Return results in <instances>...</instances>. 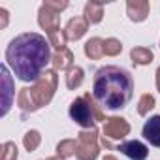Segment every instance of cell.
Here are the masks:
<instances>
[{
	"mask_svg": "<svg viewBox=\"0 0 160 160\" xmlns=\"http://www.w3.org/2000/svg\"><path fill=\"white\" fill-rule=\"evenodd\" d=\"M51 43L38 32H23L6 47V64L25 83H36L51 62Z\"/></svg>",
	"mask_w": 160,
	"mask_h": 160,
	"instance_id": "1",
	"label": "cell"
},
{
	"mask_svg": "<svg viewBox=\"0 0 160 160\" xmlns=\"http://www.w3.org/2000/svg\"><path fill=\"white\" fill-rule=\"evenodd\" d=\"M92 96L106 109H122L134 96L132 73L121 66H102L92 79Z\"/></svg>",
	"mask_w": 160,
	"mask_h": 160,
	"instance_id": "2",
	"label": "cell"
},
{
	"mask_svg": "<svg viewBox=\"0 0 160 160\" xmlns=\"http://www.w3.org/2000/svg\"><path fill=\"white\" fill-rule=\"evenodd\" d=\"M58 85V75L57 70H45L36 83H32V87H23L19 89L17 94V108L23 113H34L45 106H49V102L55 96Z\"/></svg>",
	"mask_w": 160,
	"mask_h": 160,
	"instance_id": "3",
	"label": "cell"
},
{
	"mask_svg": "<svg viewBox=\"0 0 160 160\" xmlns=\"http://www.w3.org/2000/svg\"><path fill=\"white\" fill-rule=\"evenodd\" d=\"M100 154L98 145V130L89 128L77 134V160H96Z\"/></svg>",
	"mask_w": 160,
	"mask_h": 160,
	"instance_id": "4",
	"label": "cell"
},
{
	"mask_svg": "<svg viewBox=\"0 0 160 160\" xmlns=\"http://www.w3.org/2000/svg\"><path fill=\"white\" fill-rule=\"evenodd\" d=\"M68 113H70V119H72L75 124L83 126V130L96 128V126H94V122H96V121H94V115H92V111H91V108H89L85 96L75 98V100L70 104Z\"/></svg>",
	"mask_w": 160,
	"mask_h": 160,
	"instance_id": "5",
	"label": "cell"
},
{
	"mask_svg": "<svg viewBox=\"0 0 160 160\" xmlns=\"http://www.w3.org/2000/svg\"><path fill=\"white\" fill-rule=\"evenodd\" d=\"M130 134V122L122 117H108L104 122L106 139H124Z\"/></svg>",
	"mask_w": 160,
	"mask_h": 160,
	"instance_id": "6",
	"label": "cell"
},
{
	"mask_svg": "<svg viewBox=\"0 0 160 160\" xmlns=\"http://www.w3.org/2000/svg\"><path fill=\"white\" fill-rule=\"evenodd\" d=\"M38 25L45 30L47 38H49V36H55V34H58V32H62V30H60V15L55 13V12H51L45 4H42L40 10H38Z\"/></svg>",
	"mask_w": 160,
	"mask_h": 160,
	"instance_id": "7",
	"label": "cell"
},
{
	"mask_svg": "<svg viewBox=\"0 0 160 160\" xmlns=\"http://www.w3.org/2000/svg\"><path fill=\"white\" fill-rule=\"evenodd\" d=\"M117 151H121L130 160H145L149 156V147L139 139H128L117 145Z\"/></svg>",
	"mask_w": 160,
	"mask_h": 160,
	"instance_id": "8",
	"label": "cell"
},
{
	"mask_svg": "<svg viewBox=\"0 0 160 160\" xmlns=\"http://www.w3.org/2000/svg\"><path fill=\"white\" fill-rule=\"evenodd\" d=\"M89 30V23L85 17H72L66 27H64V34H66V40H72V42H77L85 36V32Z\"/></svg>",
	"mask_w": 160,
	"mask_h": 160,
	"instance_id": "9",
	"label": "cell"
},
{
	"mask_svg": "<svg viewBox=\"0 0 160 160\" xmlns=\"http://www.w3.org/2000/svg\"><path fill=\"white\" fill-rule=\"evenodd\" d=\"M149 2L147 0H128L126 2V13H128V19L134 21V23H141L147 19L149 15Z\"/></svg>",
	"mask_w": 160,
	"mask_h": 160,
	"instance_id": "10",
	"label": "cell"
},
{
	"mask_svg": "<svg viewBox=\"0 0 160 160\" xmlns=\"http://www.w3.org/2000/svg\"><path fill=\"white\" fill-rule=\"evenodd\" d=\"M141 134L152 147H160V115H154L145 121Z\"/></svg>",
	"mask_w": 160,
	"mask_h": 160,
	"instance_id": "11",
	"label": "cell"
},
{
	"mask_svg": "<svg viewBox=\"0 0 160 160\" xmlns=\"http://www.w3.org/2000/svg\"><path fill=\"white\" fill-rule=\"evenodd\" d=\"M51 64H53V70H70L72 66H73V53L68 49V47H64V49H57L55 53H53V57H51Z\"/></svg>",
	"mask_w": 160,
	"mask_h": 160,
	"instance_id": "12",
	"label": "cell"
},
{
	"mask_svg": "<svg viewBox=\"0 0 160 160\" xmlns=\"http://www.w3.org/2000/svg\"><path fill=\"white\" fill-rule=\"evenodd\" d=\"M83 15L89 25H98L104 19V4L102 2H87Z\"/></svg>",
	"mask_w": 160,
	"mask_h": 160,
	"instance_id": "13",
	"label": "cell"
},
{
	"mask_svg": "<svg viewBox=\"0 0 160 160\" xmlns=\"http://www.w3.org/2000/svg\"><path fill=\"white\" fill-rule=\"evenodd\" d=\"M85 81V70L81 66H72L68 72H66V87L70 91H75L83 85Z\"/></svg>",
	"mask_w": 160,
	"mask_h": 160,
	"instance_id": "14",
	"label": "cell"
},
{
	"mask_svg": "<svg viewBox=\"0 0 160 160\" xmlns=\"http://www.w3.org/2000/svg\"><path fill=\"white\" fill-rule=\"evenodd\" d=\"M83 51H85V55L91 58V60H100L106 53H104V40L102 38H91V40H87V43H85V47H83Z\"/></svg>",
	"mask_w": 160,
	"mask_h": 160,
	"instance_id": "15",
	"label": "cell"
},
{
	"mask_svg": "<svg viewBox=\"0 0 160 160\" xmlns=\"http://www.w3.org/2000/svg\"><path fill=\"white\" fill-rule=\"evenodd\" d=\"M154 58L152 51L149 47H134L130 51V60L136 64V66H145V64H151Z\"/></svg>",
	"mask_w": 160,
	"mask_h": 160,
	"instance_id": "16",
	"label": "cell"
},
{
	"mask_svg": "<svg viewBox=\"0 0 160 160\" xmlns=\"http://www.w3.org/2000/svg\"><path fill=\"white\" fill-rule=\"evenodd\" d=\"M77 154V141L75 139H62L57 145V156L60 158H70Z\"/></svg>",
	"mask_w": 160,
	"mask_h": 160,
	"instance_id": "17",
	"label": "cell"
},
{
	"mask_svg": "<svg viewBox=\"0 0 160 160\" xmlns=\"http://www.w3.org/2000/svg\"><path fill=\"white\" fill-rule=\"evenodd\" d=\"M40 143H42V136H40L38 130H28V132L23 136V145H25V149H27L28 152H34V151L40 147Z\"/></svg>",
	"mask_w": 160,
	"mask_h": 160,
	"instance_id": "18",
	"label": "cell"
},
{
	"mask_svg": "<svg viewBox=\"0 0 160 160\" xmlns=\"http://www.w3.org/2000/svg\"><path fill=\"white\" fill-rule=\"evenodd\" d=\"M156 106V100H154V96L152 94H141L139 96V102H138V113L141 115V117H145L152 108Z\"/></svg>",
	"mask_w": 160,
	"mask_h": 160,
	"instance_id": "19",
	"label": "cell"
},
{
	"mask_svg": "<svg viewBox=\"0 0 160 160\" xmlns=\"http://www.w3.org/2000/svg\"><path fill=\"white\" fill-rule=\"evenodd\" d=\"M121 51H122V43H121L117 38H108V40H104V53H106L108 57H117V55H121Z\"/></svg>",
	"mask_w": 160,
	"mask_h": 160,
	"instance_id": "20",
	"label": "cell"
},
{
	"mask_svg": "<svg viewBox=\"0 0 160 160\" xmlns=\"http://www.w3.org/2000/svg\"><path fill=\"white\" fill-rule=\"evenodd\" d=\"M19 151L13 141H4L2 143V152H0V160H17Z\"/></svg>",
	"mask_w": 160,
	"mask_h": 160,
	"instance_id": "21",
	"label": "cell"
},
{
	"mask_svg": "<svg viewBox=\"0 0 160 160\" xmlns=\"http://www.w3.org/2000/svg\"><path fill=\"white\" fill-rule=\"evenodd\" d=\"M83 96H85V100H87V104H89V108H91V111H92V115H94V121H104V122H106L104 111H102V108L98 106V102L94 100V96H91V92H85Z\"/></svg>",
	"mask_w": 160,
	"mask_h": 160,
	"instance_id": "22",
	"label": "cell"
},
{
	"mask_svg": "<svg viewBox=\"0 0 160 160\" xmlns=\"http://www.w3.org/2000/svg\"><path fill=\"white\" fill-rule=\"evenodd\" d=\"M51 12H55V13H58L60 15V12H64L70 4L66 2V0H45V2H43Z\"/></svg>",
	"mask_w": 160,
	"mask_h": 160,
	"instance_id": "23",
	"label": "cell"
},
{
	"mask_svg": "<svg viewBox=\"0 0 160 160\" xmlns=\"http://www.w3.org/2000/svg\"><path fill=\"white\" fill-rule=\"evenodd\" d=\"M0 15H2V25H0V28H6L8 27V12L4 8H0Z\"/></svg>",
	"mask_w": 160,
	"mask_h": 160,
	"instance_id": "24",
	"label": "cell"
},
{
	"mask_svg": "<svg viewBox=\"0 0 160 160\" xmlns=\"http://www.w3.org/2000/svg\"><path fill=\"white\" fill-rule=\"evenodd\" d=\"M156 89H158V92H160V66H158V70H156Z\"/></svg>",
	"mask_w": 160,
	"mask_h": 160,
	"instance_id": "25",
	"label": "cell"
},
{
	"mask_svg": "<svg viewBox=\"0 0 160 160\" xmlns=\"http://www.w3.org/2000/svg\"><path fill=\"white\" fill-rule=\"evenodd\" d=\"M102 160H119V158H117V156H113V154H106Z\"/></svg>",
	"mask_w": 160,
	"mask_h": 160,
	"instance_id": "26",
	"label": "cell"
},
{
	"mask_svg": "<svg viewBox=\"0 0 160 160\" xmlns=\"http://www.w3.org/2000/svg\"><path fill=\"white\" fill-rule=\"evenodd\" d=\"M47 160H64V158H60V156H49Z\"/></svg>",
	"mask_w": 160,
	"mask_h": 160,
	"instance_id": "27",
	"label": "cell"
}]
</instances>
